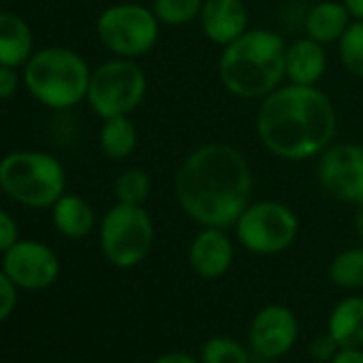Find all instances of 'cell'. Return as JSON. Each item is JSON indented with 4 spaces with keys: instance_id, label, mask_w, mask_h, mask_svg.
Masks as SVG:
<instances>
[{
    "instance_id": "obj_4",
    "label": "cell",
    "mask_w": 363,
    "mask_h": 363,
    "mask_svg": "<svg viewBox=\"0 0 363 363\" xmlns=\"http://www.w3.org/2000/svg\"><path fill=\"white\" fill-rule=\"evenodd\" d=\"M24 86L50 109H71L86 101L92 69L75 50L45 48L30 56L24 67Z\"/></svg>"
},
{
    "instance_id": "obj_18",
    "label": "cell",
    "mask_w": 363,
    "mask_h": 363,
    "mask_svg": "<svg viewBox=\"0 0 363 363\" xmlns=\"http://www.w3.org/2000/svg\"><path fill=\"white\" fill-rule=\"evenodd\" d=\"M52 220L56 231L69 240H84L96 227V214L92 206L84 197L69 193H65L52 206Z\"/></svg>"
},
{
    "instance_id": "obj_3",
    "label": "cell",
    "mask_w": 363,
    "mask_h": 363,
    "mask_svg": "<svg viewBox=\"0 0 363 363\" xmlns=\"http://www.w3.org/2000/svg\"><path fill=\"white\" fill-rule=\"evenodd\" d=\"M286 43L269 28H248L223 48L218 79L223 88L244 101H261L282 86Z\"/></svg>"
},
{
    "instance_id": "obj_21",
    "label": "cell",
    "mask_w": 363,
    "mask_h": 363,
    "mask_svg": "<svg viewBox=\"0 0 363 363\" xmlns=\"http://www.w3.org/2000/svg\"><path fill=\"white\" fill-rule=\"evenodd\" d=\"M329 278L340 289H363V246L337 252L329 265Z\"/></svg>"
},
{
    "instance_id": "obj_32",
    "label": "cell",
    "mask_w": 363,
    "mask_h": 363,
    "mask_svg": "<svg viewBox=\"0 0 363 363\" xmlns=\"http://www.w3.org/2000/svg\"><path fill=\"white\" fill-rule=\"evenodd\" d=\"M342 3L350 11L352 20H363V0H342Z\"/></svg>"
},
{
    "instance_id": "obj_1",
    "label": "cell",
    "mask_w": 363,
    "mask_h": 363,
    "mask_svg": "<svg viewBox=\"0 0 363 363\" xmlns=\"http://www.w3.org/2000/svg\"><path fill=\"white\" fill-rule=\"evenodd\" d=\"M252 186L246 154L229 143L199 145L175 173L177 203L199 227H233L250 203Z\"/></svg>"
},
{
    "instance_id": "obj_23",
    "label": "cell",
    "mask_w": 363,
    "mask_h": 363,
    "mask_svg": "<svg viewBox=\"0 0 363 363\" xmlns=\"http://www.w3.org/2000/svg\"><path fill=\"white\" fill-rule=\"evenodd\" d=\"M203 0H154L152 11L160 26H186L199 20Z\"/></svg>"
},
{
    "instance_id": "obj_28",
    "label": "cell",
    "mask_w": 363,
    "mask_h": 363,
    "mask_svg": "<svg viewBox=\"0 0 363 363\" xmlns=\"http://www.w3.org/2000/svg\"><path fill=\"white\" fill-rule=\"evenodd\" d=\"M18 240H20V231L16 218L9 212L0 210V255H5Z\"/></svg>"
},
{
    "instance_id": "obj_24",
    "label": "cell",
    "mask_w": 363,
    "mask_h": 363,
    "mask_svg": "<svg viewBox=\"0 0 363 363\" xmlns=\"http://www.w3.org/2000/svg\"><path fill=\"white\" fill-rule=\"evenodd\" d=\"M335 45L342 67L352 77L363 79V20H352Z\"/></svg>"
},
{
    "instance_id": "obj_17",
    "label": "cell",
    "mask_w": 363,
    "mask_h": 363,
    "mask_svg": "<svg viewBox=\"0 0 363 363\" xmlns=\"http://www.w3.org/2000/svg\"><path fill=\"white\" fill-rule=\"evenodd\" d=\"M33 50V30L28 22L11 11H0V67L24 69Z\"/></svg>"
},
{
    "instance_id": "obj_29",
    "label": "cell",
    "mask_w": 363,
    "mask_h": 363,
    "mask_svg": "<svg viewBox=\"0 0 363 363\" xmlns=\"http://www.w3.org/2000/svg\"><path fill=\"white\" fill-rule=\"evenodd\" d=\"M24 82V75L18 73L13 67H0V101L13 99Z\"/></svg>"
},
{
    "instance_id": "obj_15",
    "label": "cell",
    "mask_w": 363,
    "mask_h": 363,
    "mask_svg": "<svg viewBox=\"0 0 363 363\" xmlns=\"http://www.w3.org/2000/svg\"><path fill=\"white\" fill-rule=\"evenodd\" d=\"M327 52L325 45L301 37L286 45V58H284V73L286 82L295 86H316L325 73H327Z\"/></svg>"
},
{
    "instance_id": "obj_14",
    "label": "cell",
    "mask_w": 363,
    "mask_h": 363,
    "mask_svg": "<svg viewBox=\"0 0 363 363\" xmlns=\"http://www.w3.org/2000/svg\"><path fill=\"white\" fill-rule=\"evenodd\" d=\"M199 26L208 41L225 48L248 30V9L242 0H203Z\"/></svg>"
},
{
    "instance_id": "obj_31",
    "label": "cell",
    "mask_w": 363,
    "mask_h": 363,
    "mask_svg": "<svg viewBox=\"0 0 363 363\" xmlns=\"http://www.w3.org/2000/svg\"><path fill=\"white\" fill-rule=\"evenodd\" d=\"M152 363H201V359L197 361L195 357L186 354V352H167L162 357H158L156 361Z\"/></svg>"
},
{
    "instance_id": "obj_13",
    "label": "cell",
    "mask_w": 363,
    "mask_h": 363,
    "mask_svg": "<svg viewBox=\"0 0 363 363\" xmlns=\"http://www.w3.org/2000/svg\"><path fill=\"white\" fill-rule=\"evenodd\" d=\"M233 242L227 235V229L201 227L189 246V263L193 272L206 280L223 278L233 265Z\"/></svg>"
},
{
    "instance_id": "obj_8",
    "label": "cell",
    "mask_w": 363,
    "mask_h": 363,
    "mask_svg": "<svg viewBox=\"0 0 363 363\" xmlns=\"http://www.w3.org/2000/svg\"><path fill=\"white\" fill-rule=\"evenodd\" d=\"M96 37L101 45L116 58L137 60L156 48L160 22L156 20L152 7L120 3L107 7L99 16Z\"/></svg>"
},
{
    "instance_id": "obj_30",
    "label": "cell",
    "mask_w": 363,
    "mask_h": 363,
    "mask_svg": "<svg viewBox=\"0 0 363 363\" xmlns=\"http://www.w3.org/2000/svg\"><path fill=\"white\" fill-rule=\"evenodd\" d=\"M329 363H363L361 348H340Z\"/></svg>"
},
{
    "instance_id": "obj_27",
    "label": "cell",
    "mask_w": 363,
    "mask_h": 363,
    "mask_svg": "<svg viewBox=\"0 0 363 363\" xmlns=\"http://www.w3.org/2000/svg\"><path fill=\"white\" fill-rule=\"evenodd\" d=\"M340 350V344L335 342V337L327 331V333H320L312 340L310 344V354L316 359V361H331L335 357V352Z\"/></svg>"
},
{
    "instance_id": "obj_5",
    "label": "cell",
    "mask_w": 363,
    "mask_h": 363,
    "mask_svg": "<svg viewBox=\"0 0 363 363\" xmlns=\"http://www.w3.org/2000/svg\"><path fill=\"white\" fill-rule=\"evenodd\" d=\"M0 189L20 206L52 208L67 191L62 162L41 150H18L0 160Z\"/></svg>"
},
{
    "instance_id": "obj_16",
    "label": "cell",
    "mask_w": 363,
    "mask_h": 363,
    "mask_svg": "<svg viewBox=\"0 0 363 363\" xmlns=\"http://www.w3.org/2000/svg\"><path fill=\"white\" fill-rule=\"evenodd\" d=\"M350 22L352 16L344 3H337V0H320V3L310 7V11L306 13L303 33L306 37L323 45H331L340 41V37L350 26Z\"/></svg>"
},
{
    "instance_id": "obj_9",
    "label": "cell",
    "mask_w": 363,
    "mask_h": 363,
    "mask_svg": "<svg viewBox=\"0 0 363 363\" xmlns=\"http://www.w3.org/2000/svg\"><path fill=\"white\" fill-rule=\"evenodd\" d=\"M233 227L240 244L248 252L272 257L293 246L299 233V218L286 203L261 199L250 201Z\"/></svg>"
},
{
    "instance_id": "obj_25",
    "label": "cell",
    "mask_w": 363,
    "mask_h": 363,
    "mask_svg": "<svg viewBox=\"0 0 363 363\" xmlns=\"http://www.w3.org/2000/svg\"><path fill=\"white\" fill-rule=\"evenodd\" d=\"M201 363H250V354L240 342L216 335L201 346Z\"/></svg>"
},
{
    "instance_id": "obj_26",
    "label": "cell",
    "mask_w": 363,
    "mask_h": 363,
    "mask_svg": "<svg viewBox=\"0 0 363 363\" xmlns=\"http://www.w3.org/2000/svg\"><path fill=\"white\" fill-rule=\"evenodd\" d=\"M16 306H18V286L0 269V325L13 314Z\"/></svg>"
},
{
    "instance_id": "obj_19",
    "label": "cell",
    "mask_w": 363,
    "mask_h": 363,
    "mask_svg": "<svg viewBox=\"0 0 363 363\" xmlns=\"http://www.w3.org/2000/svg\"><path fill=\"white\" fill-rule=\"evenodd\" d=\"M327 331L340 348H363V297H346L340 301L329 316Z\"/></svg>"
},
{
    "instance_id": "obj_33",
    "label": "cell",
    "mask_w": 363,
    "mask_h": 363,
    "mask_svg": "<svg viewBox=\"0 0 363 363\" xmlns=\"http://www.w3.org/2000/svg\"><path fill=\"white\" fill-rule=\"evenodd\" d=\"M352 225H354V233H357V238H359V242H361V246H363V206H357Z\"/></svg>"
},
{
    "instance_id": "obj_7",
    "label": "cell",
    "mask_w": 363,
    "mask_h": 363,
    "mask_svg": "<svg viewBox=\"0 0 363 363\" xmlns=\"http://www.w3.org/2000/svg\"><path fill=\"white\" fill-rule=\"evenodd\" d=\"M105 259L120 269L139 265L154 246V223L143 206L116 203L99 223Z\"/></svg>"
},
{
    "instance_id": "obj_2",
    "label": "cell",
    "mask_w": 363,
    "mask_h": 363,
    "mask_svg": "<svg viewBox=\"0 0 363 363\" xmlns=\"http://www.w3.org/2000/svg\"><path fill=\"white\" fill-rule=\"evenodd\" d=\"M335 133V107L316 86H280L261 99L257 109L259 141L282 160L318 158L333 143Z\"/></svg>"
},
{
    "instance_id": "obj_10",
    "label": "cell",
    "mask_w": 363,
    "mask_h": 363,
    "mask_svg": "<svg viewBox=\"0 0 363 363\" xmlns=\"http://www.w3.org/2000/svg\"><path fill=\"white\" fill-rule=\"evenodd\" d=\"M320 189L335 201L363 206V145L331 143L316 162Z\"/></svg>"
},
{
    "instance_id": "obj_6",
    "label": "cell",
    "mask_w": 363,
    "mask_h": 363,
    "mask_svg": "<svg viewBox=\"0 0 363 363\" xmlns=\"http://www.w3.org/2000/svg\"><path fill=\"white\" fill-rule=\"evenodd\" d=\"M147 94L143 69L128 58H111L92 69L88 86V105L99 118L130 116L141 107Z\"/></svg>"
},
{
    "instance_id": "obj_20",
    "label": "cell",
    "mask_w": 363,
    "mask_h": 363,
    "mask_svg": "<svg viewBox=\"0 0 363 363\" xmlns=\"http://www.w3.org/2000/svg\"><path fill=\"white\" fill-rule=\"evenodd\" d=\"M139 143V130L130 116H113L105 118L99 130L101 152L111 160L128 158Z\"/></svg>"
},
{
    "instance_id": "obj_12",
    "label": "cell",
    "mask_w": 363,
    "mask_h": 363,
    "mask_svg": "<svg viewBox=\"0 0 363 363\" xmlns=\"http://www.w3.org/2000/svg\"><path fill=\"white\" fill-rule=\"evenodd\" d=\"M250 346L259 357L276 359L286 354L299 335L297 316L286 306H265L250 323Z\"/></svg>"
},
{
    "instance_id": "obj_11",
    "label": "cell",
    "mask_w": 363,
    "mask_h": 363,
    "mask_svg": "<svg viewBox=\"0 0 363 363\" xmlns=\"http://www.w3.org/2000/svg\"><path fill=\"white\" fill-rule=\"evenodd\" d=\"M3 272L22 291H43L58 280L60 259L43 242L18 240L3 255Z\"/></svg>"
},
{
    "instance_id": "obj_22",
    "label": "cell",
    "mask_w": 363,
    "mask_h": 363,
    "mask_svg": "<svg viewBox=\"0 0 363 363\" xmlns=\"http://www.w3.org/2000/svg\"><path fill=\"white\" fill-rule=\"evenodd\" d=\"M152 191V179L145 169L128 167L113 182V195L118 203L126 206H143Z\"/></svg>"
}]
</instances>
